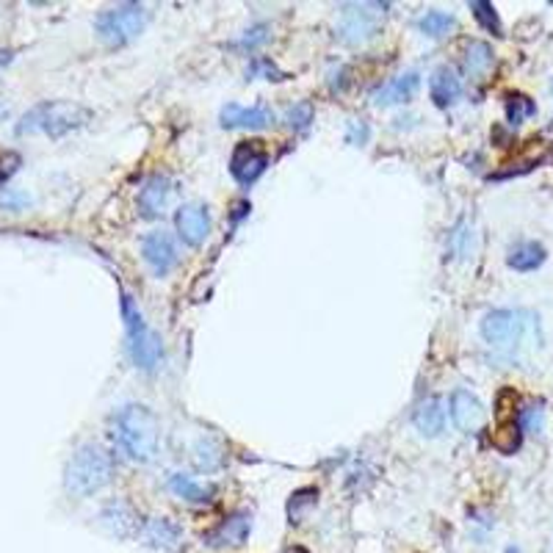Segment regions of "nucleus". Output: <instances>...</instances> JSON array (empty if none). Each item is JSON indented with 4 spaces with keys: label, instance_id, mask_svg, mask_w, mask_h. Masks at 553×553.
Here are the masks:
<instances>
[{
    "label": "nucleus",
    "instance_id": "f257e3e1",
    "mask_svg": "<svg viewBox=\"0 0 553 553\" xmlns=\"http://www.w3.org/2000/svg\"><path fill=\"white\" fill-rule=\"evenodd\" d=\"M113 446L120 454L136 465H147L158 454L160 440V426L155 412L147 404H125L117 415H113L111 426Z\"/></svg>",
    "mask_w": 553,
    "mask_h": 553
},
{
    "label": "nucleus",
    "instance_id": "f03ea898",
    "mask_svg": "<svg viewBox=\"0 0 553 553\" xmlns=\"http://www.w3.org/2000/svg\"><path fill=\"white\" fill-rule=\"evenodd\" d=\"M113 476V459L97 443H83L73 451L64 468V487L69 495L89 498L100 493Z\"/></svg>",
    "mask_w": 553,
    "mask_h": 553
},
{
    "label": "nucleus",
    "instance_id": "7ed1b4c3",
    "mask_svg": "<svg viewBox=\"0 0 553 553\" xmlns=\"http://www.w3.org/2000/svg\"><path fill=\"white\" fill-rule=\"evenodd\" d=\"M91 120V111L81 103H69V100H48L34 105L26 117L19 120L17 133L28 136V133H42V136H66L78 128H83Z\"/></svg>",
    "mask_w": 553,
    "mask_h": 553
},
{
    "label": "nucleus",
    "instance_id": "20e7f679",
    "mask_svg": "<svg viewBox=\"0 0 553 553\" xmlns=\"http://www.w3.org/2000/svg\"><path fill=\"white\" fill-rule=\"evenodd\" d=\"M122 321H125V338H128V354L138 371L152 374L164 360V343L150 330L144 321V313L133 302L130 293H122Z\"/></svg>",
    "mask_w": 553,
    "mask_h": 553
},
{
    "label": "nucleus",
    "instance_id": "39448f33",
    "mask_svg": "<svg viewBox=\"0 0 553 553\" xmlns=\"http://www.w3.org/2000/svg\"><path fill=\"white\" fill-rule=\"evenodd\" d=\"M147 26V9L142 4H120L97 14L95 31L111 48H125L142 36Z\"/></svg>",
    "mask_w": 553,
    "mask_h": 553
},
{
    "label": "nucleus",
    "instance_id": "423d86ee",
    "mask_svg": "<svg viewBox=\"0 0 553 553\" xmlns=\"http://www.w3.org/2000/svg\"><path fill=\"white\" fill-rule=\"evenodd\" d=\"M526 332V321L523 313L515 310H490L481 318V338L487 340L493 349L501 352H512L515 346L523 340Z\"/></svg>",
    "mask_w": 553,
    "mask_h": 553
},
{
    "label": "nucleus",
    "instance_id": "0eeeda50",
    "mask_svg": "<svg viewBox=\"0 0 553 553\" xmlns=\"http://www.w3.org/2000/svg\"><path fill=\"white\" fill-rule=\"evenodd\" d=\"M269 150L258 138H249V142H238L233 155H230V175L238 183V186L249 189L263 177L269 169Z\"/></svg>",
    "mask_w": 553,
    "mask_h": 553
},
{
    "label": "nucleus",
    "instance_id": "6e6552de",
    "mask_svg": "<svg viewBox=\"0 0 553 553\" xmlns=\"http://www.w3.org/2000/svg\"><path fill=\"white\" fill-rule=\"evenodd\" d=\"M379 31V17L377 12H368V6H343L340 12V19H338V28H335V36L343 42V44H365L368 39H374Z\"/></svg>",
    "mask_w": 553,
    "mask_h": 553
},
{
    "label": "nucleus",
    "instance_id": "1a4fd4ad",
    "mask_svg": "<svg viewBox=\"0 0 553 553\" xmlns=\"http://www.w3.org/2000/svg\"><path fill=\"white\" fill-rule=\"evenodd\" d=\"M211 227H214V219H211V211H207V205L186 202L177 207L175 230L186 246H202L207 241V236H211Z\"/></svg>",
    "mask_w": 553,
    "mask_h": 553
},
{
    "label": "nucleus",
    "instance_id": "9d476101",
    "mask_svg": "<svg viewBox=\"0 0 553 553\" xmlns=\"http://www.w3.org/2000/svg\"><path fill=\"white\" fill-rule=\"evenodd\" d=\"M142 258H144V263L150 266V271L155 276H167L180 263L177 244H175V238L167 233V230H152V233L144 236Z\"/></svg>",
    "mask_w": 553,
    "mask_h": 553
},
{
    "label": "nucleus",
    "instance_id": "9b49d317",
    "mask_svg": "<svg viewBox=\"0 0 553 553\" xmlns=\"http://www.w3.org/2000/svg\"><path fill=\"white\" fill-rule=\"evenodd\" d=\"M448 415L451 421L459 432L465 434H473L484 426V407L481 401L471 393L465 387H456L451 393V401H448Z\"/></svg>",
    "mask_w": 553,
    "mask_h": 553
},
{
    "label": "nucleus",
    "instance_id": "f8f14e48",
    "mask_svg": "<svg viewBox=\"0 0 553 553\" xmlns=\"http://www.w3.org/2000/svg\"><path fill=\"white\" fill-rule=\"evenodd\" d=\"M222 128H249L258 130L274 122V111L266 103H255V105H241V103H227L219 113Z\"/></svg>",
    "mask_w": 553,
    "mask_h": 553
},
{
    "label": "nucleus",
    "instance_id": "ddd939ff",
    "mask_svg": "<svg viewBox=\"0 0 553 553\" xmlns=\"http://www.w3.org/2000/svg\"><path fill=\"white\" fill-rule=\"evenodd\" d=\"M418 89H421V75L415 73V69H409V73L404 75H396V78H390L387 83H382L379 89H374V105H401V103H409L415 95H418Z\"/></svg>",
    "mask_w": 553,
    "mask_h": 553
},
{
    "label": "nucleus",
    "instance_id": "4468645a",
    "mask_svg": "<svg viewBox=\"0 0 553 553\" xmlns=\"http://www.w3.org/2000/svg\"><path fill=\"white\" fill-rule=\"evenodd\" d=\"M169 197H172V183L167 175H152L142 191H138V214L144 219H158L160 214L167 211L169 205Z\"/></svg>",
    "mask_w": 553,
    "mask_h": 553
},
{
    "label": "nucleus",
    "instance_id": "2eb2a0df",
    "mask_svg": "<svg viewBox=\"0 0 553 553\" xmlns=\"http://www.w3.org/2000/svg\"><path fill=\"white\" fill-rule=\"evenodd\" d=\"M249 534H252V515L249 512H233L216 526V532L211 534V545L214 548H224V545L238 548V545L246 542Z\"/></svg>",
    "mask_w": 553,
    "mask_h": 553
},
{
    "label": "nucleus",
    "instance_id": "dca6fc26",
    "mask_svg": "<svg viewBox=\"0 0 553 553\" xmlns=\"http://www.w3.org/2000/svg\"><path fill=\"white\" fill-rule=\"evenodd\" d=\"M463 95V81L456 78V73L451 66H440L434 69L429 78V97L437 108H448L459 100Z\"/></svg>",
    "mask_w": 553,
    "mask_h": 553
},
{
    "label": "nucleus",
    "instance_id": "f3484780",
    "mask_svg": "<svg viewBox=\"0 0 553 553\" xmlns=\"http://www.w3.org/2000/svg\"><path fill=\"white\" fill-rule=\"evenodd\" d=\"M138 537H142V542L150 548L172 550L180 540V526L169 518H150L142 523V528H138Z\"/></svg>",
    "mask_w": 553,
    "mask_h": 553
},
{
    "label": "nucleus",
    "instance_id": "a211bd4d",
    "mask_svg": "<svg viewBox=\"0 0 553 553\" xmlns=\"http://www.w3.org/2000/svg\"><path fill=\"white\" fill-rule=\"evenodd\" d=\"M100 523L108 528V534H113L117 540H128V537L138 534V528H142V523L136 520L133 510L122 501L108 503L103 510V515H100Z\"/></svg>",
    "mask_w": 553,
    "mask_h": 553
},
{
    "label": "nucleus",
    "instance_id": "6ab92c4d",
    "mask_svg": "<svg viewBox=\"0 0 553 553\" xmlns=\"http://www.w3.org/2000/svg\"><path fill=\"white\" fill-rule=\"evenodd\" d=\"M412 424L424 437H440L446 429V409H443V399L429 396L418 404L412 415Z\"/></svg>",
    "mask_w": 553,
    "mask_h": 553
},
{
    "label": "nucleus",
    "instance_id": "aec40b11",
    "mask_svg": "<svg viewBox=\"0 0 553 553\" xmlns=\"http://www.w3.org/2000/svg\"><path fill=\"white\" fill-rule=\"evenodd\" d=\"M169 490L177 498L189 501V503H207V501L214 498V487H211V484H202V481H197L189 473H172L169 476Z\"/></svg>",
    "mask_w": 553,
    "mask_h": 553
},
{
    "label": "nucleus",
    "instance_id": "412c9836",
    "mask_svg": "<svg viewBox=\"0 0 553 553\" xmlns=\"http://www.w3.org/2000/svg\"><path fill=\"white\" fill-rule=\"evenodd\" d=\"M548 252L542 244L537 241H523V244H515L510 249V255H506V263H510V269L515 271H534L545 263Z\"/></svg>",
    "mask_w": 553,
    "mask_h": 553
},
{
    "label": "nucleus",
    "instance_id": "4be33fe9",
    "mask_svg": "<svg viewBox=\"0 0 553 553\" xmlns=\"http://www.w3.org/2000/svg\"><path fill=\"white\" fill-rule=\"evenodd\" d=\"M493 64H495V53H493V48L487 42H479V39L468 42V48H465V69L473 78L484 75Z\"/></svg>",
    "mask_w": 553,
    "mask_h": 553
},
{
    "label": "nucleus",
    "instance_id": "5701e85b",
    "mask_svg": "<svg viewBox=\"0 0 553 553\" xmlns=\"http://www.w3.org/2000/svg\"><path fill=\"white\" fill-rule=\"evenodd\" d=\"M454 28H456V19H454L451 14H446V12H437V9L426 12V14L418 19V31H421L424 36H429V39L448 36Z\"/></svg>",
    "mask_w": 553,
    "mask_h": 553
},
{
    "label": "nucleus",
    "instance_id": "b1692460",
    "mask_svg": "<svg viewBox=\"0 0 553 553\" xmlns=\"http://www.w3.org/2000/svg\"><path fill=\"white\" fill-rule=\"evenodd\" d=\"M194 463H197L199 471L211 473V471L222 468V463H224V451H222V446H219L216 440H211V437H202V440L194 446Z\"/></svg>",
    "mask_w": 553,
    "mask_h": 553
},
{
    "label": "nucleus",
    "instance_id": "393cba45",
    "mask_svg": "<svg viewBox=\"0 0 553 553\" xmlns=\"http://www.w3.org/2000/svg\"><path fill=\"white\" fill-rule=\"evenodd\" d=\"M318 503V490L315 487H302V490H296L288 501V520L291 523H302L310 510Z\"/></svg>",
    "mask_w": 553,
    "mask_h": 553
},
{
    "label": "nucleus",
    "instance_id": "a878e982",
    "mask_svg": "<svg viewBox=\"0 0 553 553\" xmlns=\"http://www.w3.org/2000/svg\"><path fill=\"white\" fill-rule=\"evenodd\" d=\"M473 12V19L479 22V26L493 34V36H501L503 34V26H501V19H498V12L493 4H487V0H473V4L468 6Z\"/></svg>",
    "mask_w": 553,
    "mask_h": 553
},
{
    "label": "nucleus",
    "instance_id": "bb28decb",
    "mask_svg": "<svg viewBox=\"0 0 553 553\" xmlns=\"http://www.w3.org/2000/svg\"><path fill=\"white\" fill-rule=\"evenodd\" d=\"M503 108H506V120H510V125H520L523 120H528V117H534L537 113V105L528 100L526 95H506V100H503Z\"/></svg>",
    "mask_w": 553,
    "mask_h": 553
},
{
    "label": "nucleus",
    "instance_id": "cd10ccee",
    "mask_svg": "<svg viewBox=\"0 0 553 553\" xmlns=\"http://www.w3.org/2000/svg\"><path fill=\"white\" fill-rule=\"evenodd\" d=\"M285 120H288V128H291V130L305 133V130L313 125V120H315L313 105H310V103H296V105H291L288 113H285Z\"/></svg>",
    "mask_w": 553,
    "mask_h": 553
},
{
    "label": "nucleus",
    "instance_id": "c85d7f7f",
    "mask_svg": "<svg viewBox=\"0 0 553 553\" xmlns=\"http://www.w3.org/2000/svg\"><path fill=\"white\" fill-rule=\"evenodd\" d=\"M266 42H269V26H252L236 42V48H241V51H255V48H261V44H266Z\"/></svg>",
    "mask_w": 553,
    "mask_h": 553
},
{
    "label": "nucleus",
    "instance_id": "c756f323",
    "mask_svg": "<svg viewBox=\"0 0 553 553\" xmlns=\"http://www.w3.org/2000/svg\"><path fill=\"white\" fill-rule=\"evenodd\" d=\"M368 138H371V128H368L362 120H352L349 125H346V142H349L352 147H365Z\"/></svg>",
    "mask_w": 553,
    "mask_h": 553
},
{
    "label": "nucleus",
    "instance_id": "7c9ffc66",
    "mask_svg": "<svg viewBox=\"0 0 553 553\" xmlns=\"http://www.w3.org/2000/svg\"><path fill=\"white\" fill-rule=\"evenodd\" d=\"M540 421H542V407L540 404H532V407L520 409V429L537 432L540 429Z\"/></svg>",
    "mask_w": 553,
    "mask_h": 553
},
{
    "label": "nucleus",
    "instance_id": "2f4dec72",
    "mask_svg": "<svg viewBox=\"0 0 553 553\" xmlns=\"http://www.w3.org/2000/svg\"><path fill=\"white\" fill-rule=\"evenodd\" d=\"M285 553H308L305 548H291V550H285Z\"/></svg>",
    "mask_w": 553,
    "mask_h": 553
}]
</instances>
